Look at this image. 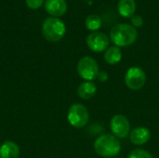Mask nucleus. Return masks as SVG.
I'll use <instances>...</instances> for the list:
<instances>
[{"mask_svg":"<svg viewBox=\"0 0 159 158\" xmlns=\"http://www.w3.org/2000/svg\"><path fill=\"white\" fill-rule=\"evenodd\" d=\"M138 36L135 27L128 23L115 25L110 32V38L116 47H128L132 45Z\"/></svg>","mask_w":159,"mask_h":158,"instance_id":"obj_1","label":"nucleus"},{"mask_svg":"<svg viewBox=\"0 0 159 158\" xmlns=\"http://www.w3.org/2000/svg\"><path fill=\"white\" fill-rule=\"evenodd\" d=\"M121 144L118 139L112 134H104L96 139L94 142L95 152L102 157H113L119 154Z\"/></svg>","mask_w":159,"mask_h":158,"instance_id":"obj_2","label":"nucleus"},{"mask_svg":"<svg viewBox=\"0 0 159 158\" xmlns=\"http://www.w3.org/2000/svg\"><path fill=\"white\" fill-rule=\"evenodd\" d=\"M66 32V27L63 21L58 18H48L42 27L44 37L50 42H57L61 40Z\"/></svg>","mask_w":159,"mask_h":158,"instance_id":"obj_3","label":"nucleus"},{"mask_svg":"<svg viewBox=\"0 0 159 158\" xmlns=\"http://www.w3.org/2000/svg\"><path fill=\"white\" fill-rule=\"evenodd\" d=\"M67 119L71 126L76 129L83 128L87 125L89 119L88 109L81 103L73 104L68 111Z\"/></svg>","mask_w":159,"mask_h":158,"instance_id":"obj_4","label":"nucleus"},{"mask_svg":"<svg viewBox=\"0 0 159 158\" xmlns=\"http://www.w3.org/2000/svg\"><path fill=\"white\" fill-rule=\"evenodd\" d=\"M77 73L80 77L87 81L98 78L99 66L97 61L91 57H83L77 63Z\"/></svg>","mask_w":159,"mask_h":158,"instance_id":"obj_5","label":"nucleus"},{"mask_svg":"<svg viewBox=\"0 0 159 158\" xmlns=\"http://www.w3.org/2000/svg\"><path fill=\"white\" fill-rule=\"evenodd\" d=\"M146 81V75L144 71L138 66L130 67L125 75V83L127 87L131 90L141 89Z\"/></svg>","mask_w":159,"mask_h":158,"instance_id":"obj_6","label":"nucleus"},{"mask_svg":"<svg viewBox=\"0 0 159 158\" xmlns=\"http://www.w3.org/2000/svg\"><path fill=\"white\" fill-rule=\"evenodd\" d=\"M110 128L113 134L116 138L124 139L129 134L130 124L126 116L122 115H116L112 117L110 122Z\"/></svg>","mask_w":159,"mask_h":158,"instance_id":"obj_7","label":"nucleus"},{"mask_svg":"<svg viewBox=\"0 0 159 158\" xmlns=\"http://www.w3.org/2000/svg\"><path fill=\"white\" fill-rule=\"evenodd\" d=\"M87 45L94 52H102L109 46L108 36L102 32H93L87 37Z\"/></svg>","mask_w":159,"mask_h":158,"instance_id":"obj_8","label":"nucleus"},{"mask_svg":"<svg viewBox=\"0 0 159 158\" xmlns=\"http://www.w3.org/2000/svg\"><path fill=\"white\" fill-rule=\"evenodd\" d=\"M150 138H151V131L145 127H138L134 129L129 134L130 142L135 145L145 144L150 140Z\"/></svg>","mask_w":159,"mask_h":158,"instance_id":"obj_9","label":"nucleus"},{"mask_svg":"<svg viewBox=\"0 0 159 158\" xmlns=\"http://www.w3.org/2000/svg\"><path fill=\"white\" fill-rule=\"evenodd\" d=\"M45 8L47 12L52 16H62L67 10V4L65 0H46Z\"/></svg>","mask_w":159,"mask_h":158,"instance_id":"obj_10","label":"nucleus"},{"mask_svg":"<svg viewBox=\"0 0 159 158\" xmlns=\"http://www.w3.org/2000/svg\"><path fill=\"white\" fill-rule=\"evenodd\" d=\"M20 148L14 142L7 141L0 147V158H19Z\"/></svg>","mask_w":159,"mask_h":158,"instance_id":"obj_11","label":"nucleus"},{"mask_svg":"<svg viewBox=\"0 0 159 158\" xmlns=\"http://www.w3.org/2000/svg\"><path fill=\"white\" fill-rule=\"evenodd\" d=\"M97 87L91 81H85L81 83L77 88L78 96L83 100H89L96 94Z\"/></svg>","mask_w":159,"mask_h":158,"instance_id":"obj_12","label":"nucleus"},{"mask_svg":"<svg viewBox=\"0 0 159 158\" xmlns=\"http://www.w3.org/2000/svg\"><path fill=\"white\" fill-rule=\"evenodd\" d=\"M117 8L121 16L131 18L136 11V2L135 0H119Z\"/></svg>","mask_w":159,"mask_h":158,"instance_id":"obj_13","label":"nucleus"},{"mask_svg":"<svg viewBox=\"0 0 159 158\" xmlns=\"http://www.w3.org/2000/svg\"><path fill=\"white\" fill-rule=\"evenodd\" d=\"M122 59V52L116 46L110 47L104 53V60L109 64H116Z\"/></svg>","mask_w":159,"mask_h":158,"instance_id":"obj_14","label":"nucleus"},{"mask_svg":"<svg viewBox=\"0 0 159 158\" xmlns=\"http://www.w3.org/2000/svg\"><path fill=\"white\" fill-rule=\"evenodd\" d=\"M85 24H86V27L89 30H90V31H97V30H99L102 27V19L98 15L91 14V15H89L87 17Z\"/></svg>","mask_w":159,"mask_h":158,"instance_id":"obj_15","label":"nucleus"},{"mask_svg":"<svg viewBox=\"0 0 159 158\" xmlns=\"http://www.w3.org/2000/svg\"><path fill=\"white\" fill-rule=\"evenodd\" d=\"M128 158H153L152 155L150 153H148L145 150L143 149H136L133 150Z\"/></svg>","mask_w":159,"mask_h":158,"instance_id":"obj_16","label":"nucleus"},{"mask_svg":"<svg viewBox=\"0 0 159 158\" xmlns=\"http://www.w3.org/2000/svg\"><path fill=\"white\" fill-rule=\"evenodd\" d=\"M131 22L133 27H142L143 24V18L140 15H133L131 17Z\"/></svg>","mask_w":159,"mask_h":158,"instance_id":"obj_17","label":"nucleus"},{"mask_svg":"<svg viewBox=\"0 0 159 158\" xmlns=\"http://www.w3.org/2000/svg\"><path fill=\"white\" fill-rule=\"evenodd\" d=\"M44 0H26V5L33 9L38 8L43 5Z\"/></svg>","mask_w":159,"mask_h":158,"instance_id":"obj_18","label":"nucleus"},{"mask_svg":"<svg viewBox=\"0 0 159 158\" xmlns=\"http://www.w3.org/2000/svg\"><path fill=\"white\" fill-rule=\"evenodd\" d=\"M98 78L100 79L101 82H105L108 79V74L105 72H99Z\"/></svg>","mask_w":159,"mask_h":158,"instance_id":"obj_19","label":"nucleus"}]
</instances>
